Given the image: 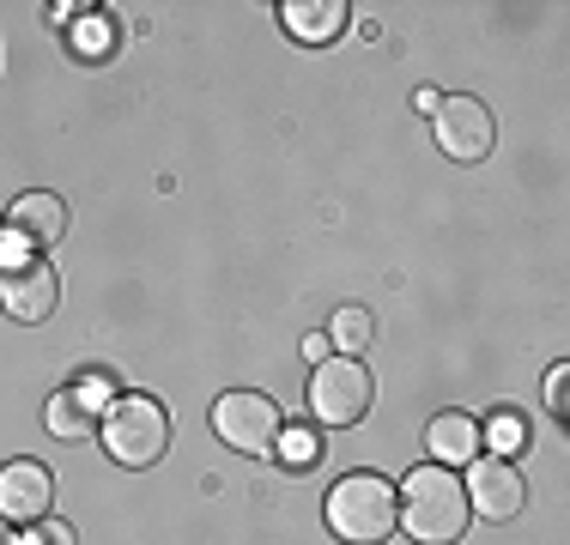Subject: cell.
Instances as JSON below:
<instances>
[{
  "instance_id": "cell-22",
  "label": "cell",
  "mask_w": 570,
  "mask_h": 545,
  "mask_svg": "<svg viewBox=\"0 0 570 545\" xmlns=\"http://www.w3.org/2000/svg\"><path fill=\"white\" fill-rule=\"evenodd\" d=\"M0 545H19V539H12V534H7V522H0Z\"/></svg>"
},
{
  "instance_id": "cell-1",
  "label": "cell",
  "mask_w": 570,
  "mask_h": 545,
  "mask_svg": "<svg viewBox=\"0 0 570 545\" xmlns=\"http://www.w3.org/2000/svg\"><path fill=\"white\" fill-rule=\"evenodd\" d=\"M395 497H401V527L419 545H455L473 522L468 490H461V479L450 467H438V460L406 473V485L395 490Z\"/></svg>"
},
{
  "instance_id": "cell-6",
  "label": "cell",
  "mask_w": 570,
  "mask_h": 545,
  "mask_svg": "<svg viewBox=\"0 0 570 545\" xmlns=\"http://www.w3.org/2000/svg\"><path fill=\"white\" fill-rule=\"evenodd\" d=\"M56 304H61V279L49 261H37V255H7L0 261V309L12 321H49Z\"/></svg>"
},
{
  "instance_id": "cell-10",
  "label": "cell",
  "mask_w": 570,
  "mask_h": 545,
  "mask_svg": "<svg viewBox=\"0 0 570 545\" xmlns=\"http://www.w3.org/2000/svg\"><path fill=\"white\" fill-rule=\"evenodd\" d=\"M67 230V207H61V195H19L12 200V212H7V237H12V249H49Z\"/></svg>"
},
{
  "instance_id": "cell-20",
  "label": "cell",
  "mask_w": 570,
  "mask_h": 545,
  "mask_svg": "<svg viewBox=\"0 0 570 545\" xmlns=\"http://www.w3.org/2000/svg\"><path fill=\"white\" fill-rule=\"evenodd\" d=\"M515 436H522V425H515V418L504 413V418H498V443H504V448H515Z\"/></svg>"
},
{
  "instance_id": "cell-3",
  "label": "cell",
  "mask_w": 570,
  "mask_h": 545,
  "mask_svg": "<svg viewBox=\"0 0 570 545\" xmlns=\"http://www.w3.org/2000/svg\"><path fill=\"white\" fill-rule=\"evenodd\" d=\"M104 448L121 467H158L170 448V413L153 400V394H121V400L104 413Z\"/></svg>"
},
{
  "instance_id": "cell-18",
  "label": "cell",
  "mask_w": 570,
  "mask_h": 545,
  "mask_svg": "<svg viewBox=\"0 0 570 545\" xmlns=\"http://www.w3.org/2000/svg\"><path fill=\"white\" fill-rule=\"evenodd\" d=\"M564 388H570V364H559V370L547 376V406H552L559 418H564V406H570V400H564Z\"/></svg>"
},
{
  "instance_id": "cell-4",
  "label": "cell",
  "mask_w": 570,
  "mask_h": 545,
  "mask_svg": "<svg viewBox=\"0 0 570 545\" xmlns=\"http://www.w3.org/2000/svg\"><path fill=\"white\" fill-rule=\"evenodd\" d=\"M371 394H376V382L358 358H322L316 376H309V413L328 430H352L371 413Z\"/></svg>"
},
{
  "instance_id": "cell-7",
  "label": "cell",
  "mask_w": 570,
  "mask_h": 545,
  "mask_svg": "<svg viewBox=\"0 0 570 545\" xmlns=\"http://www.w3.org/2000/svg\"><path fill=\"white\" fill-rule=\"evenodd\" d=\"M431 128H438L443 158H455V164H480L485 152H492V140H498V121H492V109H485L480 98H438Z\"/></svg>"
},
{
  "instance_id": "cell-17",
  "label": "cell",
  "mask_w": 570,
  "mask_h": 545,
  "mask_svg": "<svg viewBox=\"0 0 570 545\" xmlns=\"http://www.w3.org/2000/svg\"><path fill=\"white\" fill-rule=\"evenodd\" d=\"M79 400H86V406H98V413H110V406H116L110 376H79Z\"/></svg>"
},
{
  "instance_id": "cell-9",
  "label": "cell",
  "mask_w": 570,
  "mask_h": 545,
  "mask_svg": "<svg viewBox=\"0 0 570 545\" xmlns=\"http://www.w3.org/2000/svg\"><path fill=\"white\" fill-rule=\"evenodd\" d=\"M56 503V479L37 460H7L0 467V522H43Z\"/></svg>"
},
{
  "instance_id": "cell-16",
  "label": "cell",
  "mask_w": 570,
  "mask_h": 545,
  "mask_svg": "<svg viewBox=\"0 0 570 545\" xmlns=\"http://www.w3.org/2000/svg\"><path fill=\"white\" fill-rule=\"evenodd\" d=\"M19 545H73V527L56 522V515H43V522H31V534H24Z\"/></svg>"
},
{
  "instance_id": "cell-21",
  "label": "cell",
  "mask_w": 570,
  "mask_h": 545,
  "mask_svg": "<svg viewBox=\"0 0 570 545\" xmlns=\"http://www.w3.org/2000/svg\"><path fill=\"white\" fill-rule=\"evenodd\" d=\"M304 358H316V364L328 358V334H309V339H304Z\"/></svg>"
},
{
  "instance_id": "cell-15",
  "label": "cell",
  "mask_w": 570,
  "mask_h": 545,
  "mask_svg": "<svg viewBox=\"0 0 570 545\" xmlns=\"http://www.w3.org/2000/svg\"><path fill=\"white\" fill-rule=\"evenodd\" d=\"M274 455L285 460V467H297V473H304V467H316V455H322V448H316V436H309V430H279Z\"/></svg>"
},
{
  "instance_id": "cell-19",
  "label": "cell",
  "mask_w": 570,
  "mask_h": 545,
  "mask_svg": "<svg viewBox=\"0 0 570 545\" xmlns=\"http://www.w3.org/2000/svg\"><path fill=\"white\" fill-rule=\"evenodd\" d=\"M79 43H86V49H110V24H86V31H79Z\"/></svg>"
},
{
  "instance_id": "cell-11",
  "label": "cell",
  "mask_w": 570,
  "mask_h": 545,
  "mask_svg": "<svg viewBox=\"0 0 570 545\" xmlns=\"http://www.w3.org/2000/svg\"><path fill=\"white\" fill-rule=\"evenodd\" d=\"M425 448L438 455V467H468V460H480L485 448V430L473 413H438L425 430Z\"/></svg>"
},
{
  "instance_id": "cell-5",
  "label": "cell",
  "mask_w": 570,
  "mask_h": 545,
  "mask_svg": "<svg viewBox=\"0 0 570 545\" xmlns=\"http://www.w3.org/2000/svg\"><path fill=\"white\" fill-rule=\"evenodd\" d=\"M213 430H219V443L243 448V455H274L285 418L279 406L267 400V394H225V400H213Z\"/></svg>"
},
{
  "instance_id": "cell-8",
  "label": "cell",
  "mask_w": 570,
  "mask_h": 545,
  "mask_svg": "<svg viewBox=\"0 0 570 545\" xmlns=\"http://www.w3.org/2000/svg\"><path fill=\"white\" fill-rule=\"evenodd\" d=\"M461 490H468V509L485 515V522H515L522 503H528L522 473H515L510 460H498V455L468 460V485H461Z\"/></svg>"
},
{
  "instance_id": "cell-13",
  "label": "cell",
  "mask_w": 570,
  "mask_h": 545,
  "mask_svg": "<svg viewBox=\"0 0 570 545\" xmlns=\"http://www.w3.org/2000/svg\"><path fill=\"white\" fill-rule=\"evenodd\" d=\"M285 24H292V37L322 43L346 24V0H297V7H285Z\"/></svg>"
},
{
  "instance_id": "cell-12",
  "label": "cell",
  "mask_w": 570,
  "mask_h": 545,
  "mask_svg": "<svg viewBox=\"0 0 570 545\" xmlns=\"http://www.w3.org/2000/svg\"><path fill=\"white\" fill-rule=\"evenodd\" d=\"M49 436H61V443H86V436H98V406H86L79 400V388H61V394H49Z\"/></svg>"
},
{
  "instance_id": "cell-14",
  "label": "cell",
  "mask_w": 570,
  "mask_h": 545,
  "mask_svg": "<svg viewBox=\"0 0 570 545\" xmlns=\"http://www.w3.org/2000/svg\"><path fill=\"white\" fill-rule=\"evenodd\" d=\"M376 339V316L364 304H341V316L328 321V351H341V358H358V351H371Z\"/></svg>"
},
{
  "instance_id": "cell-2",
  "label": "cell",
  "mask_w": 570,
  "mask_h": 545,
  "mask_svg": "<svg viewBox=\"0 0 570 545\" xmlns=\"http://www.w3.org/2000/svg\"><path fill=\"white\" fill-rule=\"evenodd\" d=\"M328 527L341 534V545H383L401 527V497L389 479L376 473H352L328 490Z\"/></svg>"
}]
</instances>
